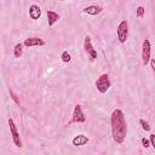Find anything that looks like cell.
I'll list each match as a JSON object with an SVG mask.
<instances>
[{
    "label": "cell",
    "mask_w": 155,
    "mask_h": 155,
    "mask_svg": "<svg viewBox=\"0 0 155 155\" xmlns=\"http://www.w3.org/2000/svg\"><path fill=\"white\" fill-rule=\"evenodd\" d=\"M87 142H88V137H86L85 134H78V136H75V137L73 138V140H71L73 145H75V147L85 145Z\"/></svg>",
    "instance_id": "30bf717a"
},
{
    "label": "cell",
    "mask_w": 155,
    "mask_h": 155,
    "mask_svg": "<svg viewBox=\"0 0 155 155\" xmlns=\"http://www.w3.org/2000/svg\"><path fill=\"white\" fill-rule=\"evenodd\" d=\"M22 54H23V45H22L21 42H18V44H16L15 47H13V56H15L16 58H19Z\"/></svg>",
    "instance_id": "4fadbf2b"
},
{
    "label": "cell",
    "mask_w": 155,
    "mask_h": 155,
    "mask_svg": "<svg viewBox=\"0 0 155 155\" xmlns=\"http://www.w3.org/2000/svg\"><path fill=\"white\" fill-rule=\"evenodd\" d=\"M61 58H62V61H63L64 63H69V62H70V59H71V57H70V54L68 53V51H64V52L62 53Z\"/></svg>",
    "instance_id": "5bb4252c"
},
{
    "label": "cell",
    "mask_w": 155,
    "mask_h": 155,
    "mask_svg": "<svg viewBox=\"0 0 155 155\" xmlns=\"http://www.w3.org/2000/svg\"><path fill=\"white\" fill-rule=\"evenodd\" d=\"M139 124L142 125V128H143L144 131H150V126H149L148 121H145V120L140 119V120H139Z\"/></svg>",
    "instance_id": "9a60e30c"
},
{
    "label": "cell",
    "mask_w": 155,
    "mask_h": 155,
    "mask_svg": "<svg viewBox=\"0 0 155 155\" xmlns=\"http://www.w3.org/2000/svg\"><path fill=\"white\" fill-rule=\"evenodd\" d=\"M150 53H151V46H150V41L148 39H145L142 44V62L144 65H147L150 62Z\"/></svg>",
    "instance_id": "277c9868"
},
{
    "label": "cell",
    "mask_w": 155,
    "mask_h": 155,
    "mask_svg": "<svg viewBox=\"0 0 155 155\" xmlns=\"http://www.w3.org/2000/svg\"><path fill=\"white\" fill-rule=\"evenodd\" d=\"M10 96H11V98H12V99L15 101V103H16L17 105H21V103H19V99L17 98V96L15 94V92H13V91H12L11 88H10Z\"/></svg>",
    "instance_id": "e0dca14e"
},
{
    "label": "cell",
    "mask_w": 155,
    "mask_h": 155,
    "mask_svg": "<svg viewBox=\"0 0 155 155\" xmlns=\"http://www.w3.org/2000/svg\"><path fill=\"white\" fill-rule=\"evenodd\" d=\"M84 47H85V51L87 52V54L90 57V61H94L97 58V51L93 48L92 42H91V38L88 35L84 40Z\"/></svg>",
    "instance_id": "8992f818"
},
{
    "label": "cell",
    "mask_w": 155,
    "mask_h": 155,
    "mask_svg": "<svg viewBox=\"0 0 155 155\" xmlns=\"http://www.w3.org/2000/svg\"><path fill=\"white\" fill-rule=\"evenodd\" d=\"M24 46L27 47H33V46H44L45 45V41L41 39V38H38V36H31V38H28L24 40L23 42Z\"/></svg>",
    "instance_id": "ba28073f"
},
{
    "label": "cell",
    "mask_w": 155,
    "mask_h": 155,
    "mask_svg": "<svg viewBox=\"0 0 155 155\" xmlns=\"http://www.w3.org/2000/svg\"><path fill=\"white\" fill-rule=\"evenodd\" d=\"M127 36H128V23H127V21L124 19L117 25V39L121 44H124V42H126Z\"/></svg>",
    "instance_id": "3957f363"
},
{
    "label": "cell",
    "mask_w": 155,
    "mask_h": 155,
    "mask_svg": "<svg viewBox=\"0 0 155 155\" xmlns=\"http://www.w3.org/2000/svg\"><path fill=\"white\" fill-rule=\"evenodd\" d=\"M150 65H151L153 71H154V75H155V59H150Z\"/></svg>",
    "instance_id": "ffe728a7"
},
{
    "label": "cell",
    "mask_w": 155,
    "mask_h": 155,
    "mask_svg": "<svg viewBox=\"0 0 155 155\" xmlns=\"http://www.w3.org/2000/svg\"><path fill=\"white\" fill-rule=\"evenodd\" d=\"M111 134H113V139L121 144L124 143L126 134H127V124L125 120V115L122 113V110L120 109H115L111 113Z\"/></svg>",
    "instance_id": "6da1fadb"
},
{
    "label": "cell",
    "mask_w": 155,
    "mask_h": 155,
    "mask_svg": "<svg viewBox=\"0 0 155 155\" xmlns=\"http://www.w3.org/2000/svg\"><path fill=\"white\" fill-rule=\"evenodd\" d=\"M142 144L144 148H149L150 147V140L147 139V138H142Z\"/></svg>",
    "instance_id": "ac0fdd59"
},
{
    "label": "cell",
    "mask_w": 155,
    "mask_h": 155,
    "mask_svg": "<svg viewBox=\"0 0 155 155\" xmlns=\"http://www.w3.org/2000/svg\"><path fill=\"white\" fill-rule=\"evenodd\" d=\"M8 126H10V131H11V134H12V139H13L15 145L18 147V148H21V147H22V140H21V138H19V133H18V131H17V127H16V125H15V121H13L11 117L8 119Z\"/></svg>",
    "instance_id": "5b68a950"
},
{
    "label": "cell",
    "mask_w": 155,
    "mask_h": 155,
    "mask_svg": "<svg viewBox=\"0 0 155 155\" xmlns=\"http://www.w3.org/2000/svg\"><path fill=\"white\" fill-rule=\"evenodd\" d=\"M102 11V7L101 6H97V5H92V6H87L84 8V12L85 13H88V15H92V16H96L98 13H101Z\"/></svg>",
    "instance_id": "7c38bea8"
},
{
    "label": "cell",
    "mask_w": 155,
    "mask_h": 155,
    "mask_svg": "<svg viewBox=\"0 0 155 155\" xmlns=\"http://www.w3.org/2000/svg\"><path fill=\"white\" fill-rule=\"evenodd\" d=\"M29 16H30L31 19H39L40 16H41V10H40V7H39L38 5H35V4L30 5V6H29Z\"/></svg>",
    "instance_id": "9c48e42d"
},
{
    "label": "cell",
    "mask_w": 155,
    "mask_h": 155,
    "mask_svg": "<svg viewBox=\"0 0 155 155\" xmlns=\"http://www.w3.org/2000/svg\"><path fill=\"white\" fill-rule=\"evenodd\" d=\"M59 19V15L54 11H48L47 10V22H48V25L52 27L57 21Z\"/></svg>",
    "instance_id": "8fae6325"
},
{
    "label": "cell",
    "mask_w": 155,
    "mask_h": 155,
    "mask_svg": "<svg viewBox=\"0 0 155 155\" xmlns=\"http://www.w3.org/2000/svg\"><path fill=\"white\" fill-rule=\"evenodd\" d=\"M144 12H145V10H144V7H143V6H138V7H137V17L143 18Z\"/></svg>",
    "instance_id": "2e32d148"
},
{
    "label": "cell",
    "mask_w": 155,
    "mask_h": 155,
    "mask_svg": "<svg viewBox=\"0 0 155 155\" xmlns=\"http://www.w3.org/2000/svg\"><path fill=\"white\" fill-rule=\"evenodd\" d=\"M96 87H97V90H98L101 93H105V92L109 90V87H110V80H109L108 74H102V75L97 79V81H96Z\"/></svg>",
    "instance_id": "7a4b0ae2"
},
{
    "label": "cell",
    "mask_w": 155,
    "mask_h": 155,
    "mask_svg": "<svg viewBox=\"0 0 155 155\" xmlns=\"http://www.w3.org/2000/svg\"><path fill=\"white\" fill-rule=\"evenodd\" d=\"M86 121V116L81 109L80 104H76L74 107V111H73V117H71V122H85Z\"/></svg>",
    "instance_id": "52a82bcc"
},
{
    "label": "cell",
    "mask_w": 155,
    "mask_h": 155,
    "mask_svg": "<svg viewBox=\"0 0 155 155\" xmlns=\"http://www.w3.org/2000/svg\"><path fill=\"white\" fill-rule=\"evenodd\" d=\"M149 140H150V145H153V148L155 149V134H150Z\"/></svg>",
    "instance_id": "d6986e66"
}]
</instances>
